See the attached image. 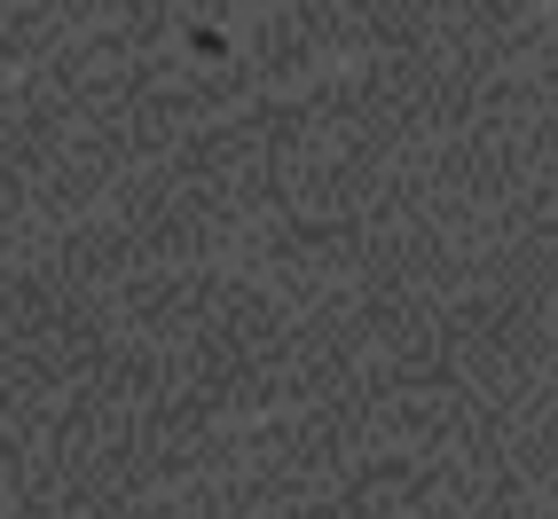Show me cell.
Listing matches in <instances>:
<instances>
[]
</instances>
